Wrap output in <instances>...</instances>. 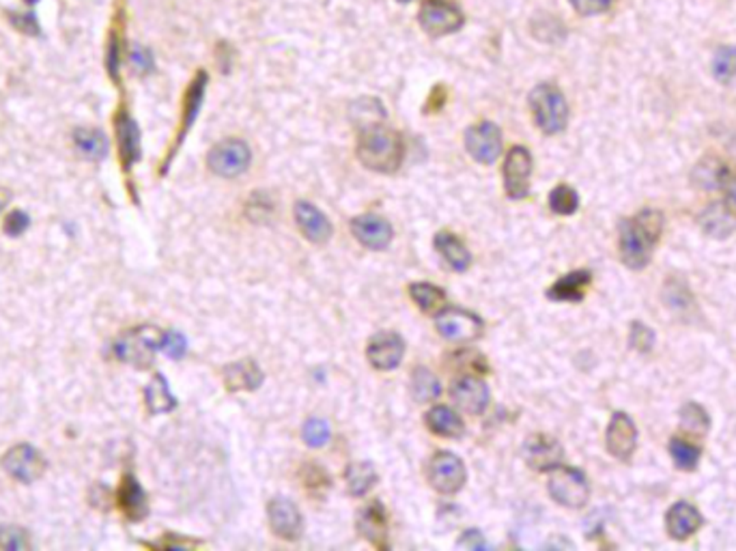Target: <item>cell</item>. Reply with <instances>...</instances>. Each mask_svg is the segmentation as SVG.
I'll return each instance as SVG.
<instances>
[{
	"label": "cell",
	"mask_w": 736,
	"mask_h": 551,
	"mask_svg": "<svg viewBox=\"0 0 736 551\" xmlns=\"http://www.w3.org/2000/svg\"><path fill=\"white\" fill-rule=\"evenodd\" d=\"M629 342H631L633 350L638 351H650L655 345V334L648 325H644L642 322L631 323V332H629Z\"/></svg>",
	"instance_id": "obj_42"
},
{
	"label": "cell",
	"mask_w": 736,
	"mask_h": 551,
	"mask_svg": "<svg viewBox=\"0 0 736 551\" xmlns=\"http://www.w3.org/2000/svg\"><path fill=\"white\" fill-rule=\"evenodd\" d=\"M119 506L123 513H126L127 519H132V521L144 519L149 513L147 496H144L143 487L138 485V481L132 474L123 476L121 489H119Z\"/></svg>",
	"instance_id": "obj_26"
},
{
	"label": "cell",
	"mask_w": 736,
	"mask_h": 551,
	"mask_svg": "<svg viewBox=\"0 0 736 551\" xmlns=\"http://www.w3.org/2000/svg\"><path fill=\"white\" fill-rule=\"evenodd\" d=\"M409 295L415 302V306L424 313H437L446 302V294L443 289L429 283H415L409 286Z\"/></svg>",
	"instance_id": "obj_33"
},
{
	"label": "cell",
	"mask_w": 736,
	"mask_h": 551,
	"mask_svg": "<svg viewBox=\"0 0 736 551\" xmlns=\"http://www.w3.org/2000/svg\"><path fill=\"white\" fill-rule=\"evenodd\" d=\"M681 429L691 435H706L711 429L709 412L698 403H687L681 409Z\"/></svg>",
	"instance_id": "obj_38"
},
{
	"label": "cell",
	"mask_w": 736,
	"mask_h": 551,
	"mask_svg": "<svg viewBox=\"0 0 736 551\" xmlns=\"http://www.w3.org/2000/svg\"><path fill=\"white\" fill-rule=\"evenodd\" d=\"M666 297V304L670 308H674L676 313H687L691 306H694V297H691L689 286L681 283V280H672L667 283V291L663 294Z\"/></svg>",
	"instance_id": "obj_40"
},
{
	"label": "cell",
	"mask_w": 736,
	"mask_h": 551,
	"mask_svg": "<svg viewBox=\"0 0 736 551\" xmlns=\"http://www.w3.org/2000/svg\"><path fill=\"white\" fill-rule=\"evenodd\" d=\"M28 224H31V220H28L24 211H11L7 220H5V233L11 235V238H18L28 229Z\"/></svg>",
	"instance_id": "obj_46"
},
{
	"label": "cell",
	"mask_w": 736,
	"mask_h": 551,
	"mask_svg": "<svg viewBox=\"0 0 736 551\" xmlns=\"http://www.w3.org/2000/svg\"><path fill=\"white\" fill-rule=\"evenodd\" d=\"M435 328L443 339L459 342V345L476 341L482 334V322L479 314L463 311V308H446V311L437 313Z\"/></svg>",
	"instance_id": "obj_6"
},
{
	"label": "cell",
	"mask_w": 736,
	"mask_h": 551,
	"mask_svg": "<svg viewBox=\"0 0 736 551\" xmlns=\"http://www.w3.org/2000/svg\"><path fill=\"white\" fill-rule=\"evenodd\" d=\"M26 3H28V5H35V3H37V0H26Z\"/></svg>",
	"instance_id": "obj_52"
},
{
	"label": "cell",
	"mask_w": 736,
	"mask_h": 551,
	"mask_svg": "<svg viewBox=\"0 0 736 551\" xmlns=\"http://www.w3.org/2000/svg\"><path fill=\"white\" fill-rule=\"evenodd\" d=\"M11 24L15 28H20L26 35H39V26L37 20L33 15H11Z\"/></svg>",
	"instance_id": "obj_49"
},
{
	"label": "cell",
	"mask_w": 736,
	"mask_h": 551,
	"mask_svg": "<svg viewBox=\"0 0 736 551\" xmlns=\"http://www.w3.org/2000/svg\"><path fill=\"white\" fill-rule=\"evenodd\" d=\"M267 519L272 532L284 541H295L302 537V513L291 500L274 498L267 504Z\"/></svg>",
	"instance_id": "obj_16"
},
{
	"label": "cell",
	"mask_w": 736,
	"mask_h": 551,
	"mask_svg": "<svg viewBox=\"0 0 736 551\" xmlns=\"http://www.w3.org/2000/svg\"><path fill=\"white\" fill-rule=\"evenodd\" d=\"M670 454H672L674 463H676V468L685 470V472H691L698 468V463L702 459L700 446H695V444L689 440H683V437H672Z\"/></svg>",
	"instance_id": "obj_36"
},
{
	"label": "cell",
	"mask_w": 736,
	"mask_h": 551,
	"mask_svg": "<svg viewBox=\"0 0 736 551\" xmlns=\"http://www.w3.org/2000/svg\"><path fill=\"white\" fill-rule=\"evenodd\" d=\"M532 155L526 147H513L504 162V188L510 199L519 201L530 194Z\"/></svg>",
	"instance_id": "obj_11"
},
{
	"label": "cell",
	"mask_w": 736,
	"mask_h": 551,
	"mask_svg": "<svg viewBox=\"0 0 736 551\" xmlns=\"http://www.w3.org/2000/svg\"><path fill=\"white\" fill-rule=\"evenodd\" d=\"M435 248L454 272H465V269L471 266L470 250L465 248V244L457 238V235L440 233L435 238Z\"/></svg>",
	"instance_id": "obj_28"
},
{
	"label": "cell",
	"mask_w": 736,
	"mask_h": 551,
	"mask_svg": "<svg viewBox=\"0 0 736 551\" xmlns=\"http://www.w3.org/2000/svg\"><path fill=\"white\" fill-rule=\"evenodd\" d=\"M663 227H666V218L659 210L646 207L633 218L620 222L618 229V250H620L622 263L629 269H644L650 263L655 255L657 244H659Z\"/></svg>",
	"instance_id": "obj_1"
},
{
	"label": "cell",
	"mask_w": 736,
	"mask_h": 551,
	"mask_svg": "<svg viewBox=\"0 0 736 551\" xmlns=\"http://www.w3.org/2000/svg\"><path fill=\"white\" fill-rule=\"evenodd\" d=\"M129 59H132L134 70H136L138 74H149V71L154 70V56H151L149 50L136 46L132 50V56H129Z\"/></svg>",
	"instance_id": "obj_47"
},
{
	"label": "cell",
	"mask_w": 736,
	"mask_h": 551,
	"mask_svg": "<svg viewBox=\"0 0 736 551\" xmlns=\"http://www.w3.org/2000/svg\"><path fill=\"white\" fill-rule=\"evenodd\" d=\"M160 350L164 351L166 356L179 360L185 356L188 342H185L183 334H179V332H166V334H162V339H160Z\"/></svg>",
	"instance_id": "obj_44"
},
{
	"label": "cell",
	"mask_w": 736,
	"mask_h": 551,
	"mask_svg": "<svg viewBox=\"0 0 736 551\" xmlns=\"http://www.w3.org/2000/svg\"><path fill=\"white\" fill-rule=\"evenodd\" d=\"M345 481L351 496L359 498L364 496V493H368V489L377 482V474H375L373 465L370 463H351L345 472Z\"/></svg>",
	"instance_id": "obj_34"
},
{
	"label": "cell",
	"mask_w": 736,
	"mask_h": 551,
	"mask_svg": "<svg viewBox=\"0 0 736 551\" xmlns=\"http://www.w3.org/2000/svg\"><path fill=\"white\" fill-rule=\"evenodd\" d=\"M704 524V517L689 502H676L666 515V530L674 541H687Z\"/></svg>",
	"instance_id": "obj_19"
},
{
	"label": "cell",
	"mask_w": 736,
	"mask_h": 551,
	"mask_svg": "<svg viewBox=\"0 0 736 551\" xmlns=\"http://www.w3.org/2000/svg\"><path fill=\"white\" fill-rule=\"evenodd\" d=\"M562 446L554 437L547 435H534L526 442L524 446V459L532 470L536 472H552L562 465Z\"/></svg>",
	"instance_id": "obj_18"
},
{
	"label": "cell",
	"mask_w": 736,
	"mask_h": 551,
	"mask_svg": "<svg viewBox=\"0 0 736 551\" xmlns=\"http://www.w3.org/2000/svg\"><path fill=\"white\" fill-rule=\"evenodd\" d=\"M726 173L728 166L723 162H719L717 157H706L694 168V183L702 190H717Z\"/></svg>",
	"instance_id": "obj_32"
},
{
	"label": "cell",
	"mask_w": 736,
	"mask_h": 551,
	"mask_svg": "<svg viewBox=\"0 0 736 551\" xmlns=\"http://www.w3.org/2000/svg\"><path fill=\"white\" fill-rule=\"evenodd\" d=\"M442 386L440 379L431 373L429 369H415L412 375V395L418 403L435 401L440 397Z\"/></svg>",
	"instance_id": "obj_35"
},
{
	"label": "cell",
	"mask_w": 736,
	"mask_h": 551,
	"mask_svg": "<svg viewBox=\"0 0 736 551\" xmlns=\"http://www.w3.org/2000/svg\"><path fill=\"white\" fill-rule=\"evenodd\" d=\"M549 207H552V211L560 213V216H571L580 207V196H577L571 185H555L552 194H549Z\"/></svg>",
	"instance_id": "obj_39"
},
{
	"label": "cell",
	"mask_w": 736,
	"mask_h": 551,
	"mask_svg": "<svg viewBox=\"0 0 736 551\" xmlns=\"http://www.w3.org/2000/svg\"><path fill=\"white\" fill-rule=\"evenodd\" d=\"M465 149L480 164H493L502 155V132L496 123L482 121L465 132Z\"/></svg>",
	"instance_id": "obj_9"
},
{
	"label": "cell",
	"mask_w": 736,
	"mask_h": 551,
	"mask_svg": "<svg viewBox=\"0 0 736 551\" xmlns=\"http://www.w3.org/2000/svg\"><path fill=\"white\" fill-rule=\"evenodd\" d=\"M590 280H592V274L588 269H577V272H571L555 280L552 289L547 291V297L555 302H580L586 295Z\"/></svg>",
	"instance_id": "obj_25"
},
{
	"label": "cell",
	"mask_w": 736,
	"mask_h": 551,
	"mask_svg": "<svg viewBox=\"0 0 736 551\" xmlns=\"http://www.w3.org/2000/svg\"><path fill=\"white\" fill-rule=\"evenodd\" d=\"M459 547H468V549H485L487 543L482 538V534L479 530H470L463 534V538L459 541Z\"/></svg>",
	"instance_id": "obj_50"
},
{
	"label": "cell",
	"mask_w": 736,
	"mask_h": 551,
	"mask_svg": "<svg viewBox=\"0 0 736 551\" xmlns=\"http://www.w3.org/2000/svg\"><path fill=\"white\" fill-rule=\"evenodd\" d=\"M426 478H429L431 487L435 489V491L452 496V493L461 491V487L465 485L468 472H465L463 461H461L457 454L437 453L433 454V459L429 461Z\"/></svg>",
	"instance_id": "obj_7"
},
{
	"label": "cell",
	"mask_w": 736,
	"mask_h": 551,
	"mask_svg": "<svg viewBox=\"0 0 736 551\" xmlns=\"http://www.w3.org/2000/svg\"><path fill=\"white\" fill-rule=\"evenodd\" d=\"M420 24L429 35H451L463 26V14L448 0H426L420 9Z\"/></svg>",
	"instance_id": "obj_10"
},
{
	"label": "cell",
	"mask_w": 736,
	"mask_h": 551,
	"mask_svg": "<svg viewBox=\"0 0 736 551\" xmlns=\"http://www.w3.org/2000/svg\"><path fill=\"white\" fill-rule=\"evenodd\" d=\"M3 468L7 470L9 476L18 478L22 482H33L46 472V459L42 457V453L37 448L28 446V444H20V446L11 448L5 454Z\"/></svg>",
	"instance_id": "obj_13"
},
{
	"label": "cell",
	"mask_w": 736,
	"mask_h": 551,
	"mask_svg": "<svg viewBox=\"0 0 736 551\" xmlns=\"http://www.w3.org/2000/svg\"><path fill=\"white\" fill-rule=\"evenodd\" d=\"M700 224L706 235L715 239H726L734 233L736 216L734 210L728 202H711L704 211L700 213Z\"/></svg>",
	"instance_id": "obj_23"
},
{
	"label": "cell",
	"mask_w": 736,
	"mask_h": 551,
	"mask_svg": "<svg viewBox=\"0 0 736 551\" xmlns=\"http://www.w3.org/2000/svg\"><path fill=\"white\" fill-rule=\"evenodd\" d=\"M358 532L375 547H384L387 537V517L381 502H370L358 513Z\"/></svg>",
	"instance_id": "obj_22"
},
{
	"label": "cell",
	"mask_w": 736,
	"mask_h": 551,
	"mask_svg": "<svg viewBox=\"0 0 736 551\" xmlns=\"http://www.w3.org/2000/svg\"><path fill=\"white\" fill-rule=\"evenodd\" d=\"M605 446L608 453L618 461H629L638 448V426L631 416L625 412H616L611 416L608 431H605Z\"/></svg>",
	"instance_id": "obj_12"
},
{
	"label": "cell",
	"mask_w": 736,
	"mask_h": 551,
	"mask_svg": "<svg viewBox=\"0 0 736 551\" xmlns=\"http://www.w3.org/2000/svg\"><path fill=\"white\" fill-rule=\"evenodd\" d=\"M573 5V9L582 15H597L605 14L610 9L611 0H569Z\"/></svg>",
	"instance_id": "obj_45"
},
{
	"label": "cell",
	"mask_w": 736,
	"mask_h": 551,
	"mask_svg": "<svg viewBox=\"0 0 736 551\" xmlns=\"http://www.w3.org/2000/svg\"><path fill=\"white\" fill-rule=\"evenodd\" d=\"M160 339L162 336L151 328L134 330L116 342L115 353H116V358L123 360V362L134 364V367H138V369H144L154 362V351H155V347L160 345Z\"/></svg>",
	"instance_id": "obj_8"
},
{
	"label": "cell",
	"mask_w": 736,
	"mask_h": 551,
	"mask_svg": "<svg viewBox=\"0 0 736 551\" xmlns=\"http://www.w3.org/2000/svg\"><path fill=\"white\" fill-rule=\"evenodd\" d=\"M717 190H722L723 199H726L728 205L732 207V210H736V173H732L728 168V173L723 175L722 183H719Z\"/></svg>",
	"instance_id": "obj_48"
},
{
	"label": "cell",
	"mask_w": 736,
	"mask_h": 551,
	"mask_svg": "<svg viewBox=\"0 0 736 551\" xmlns=\"http://www.w3.org/2000/svg\"><path fill=\"white\" fill-rule=\"evenodd\" d=\"M9 202V192L5 188H0V211H3V207Z\"/></svg>",
	"instance_id": "obj_51"
},
{
	"label": "cell",
	"mask_w": 736,
	"mask_h": 551,
	"mask_svg": "<svg viewBox=\"0 0 736 551\" xmlns=\"http://www.w3.org/2000/svg\"><path fill=\"white\" fill-rule=\"evenodd\" d=\"M405 356V342L395 332H381L370 339L367 358L377 370H395Z\"/></svg>",
	"instance_id": "obj_14"
},
{
	"label": "cell",
	"mask_w": 736,
	"mask_h": 551,
	"mask_svg": "<svg viewBox=\"0 0 736 551\" xmlns=\"http://www.w3.org/2000/svg\"><path fill=\"white\" fill-rule=\"evenodd\" d=\"M452 401L465 414L480 416L489 405V386L479 377H459L451 388Z\"/></svg>",
	"instance_id": "obj_17"
},
{
	"label": "cell",
	"mask_w": 736,
	"mask_h": 551,
	"mask_svg": "<svg viewBox=\"0 0 736 551\" xmlns=\"http://www.w3.org/2000/svg\"><path fill=\"white\" fill-rule=\"evenodd\" d=\"M403 155H405V145H403L401 134L395 129L379 126V123L359 129L358 160L368 171L395 173L403 164Z\"/></svg>",
	"instance_id": "obj_2"
},
{
	"label": "cell",
	"mask_w": 736,
	"mask_h": 551,
	"mask_svg": "<svg viewBox=\"0 0 736 551\" xmlns=\"http://www.w3.org/2000/svg\"><path fill=\"white\" fill-rule=\"evenodd\" d=\"M74 143L76 149L80 151L84 157L89 160H104L106 154H108V138H106L104 132L93 127H80L74 132Z\"/></svg>",
	"instance_id": "obj_30"
},
{
	"label": "cell",
	"mask_w": 736,
	"mask_h": 551,
	"mask_svg": "<svg viewBox=\"0 0 736 551\" xmlns=\"http://www.w3.org/2000/svg\"><path fill=\"white\" fill-rule=\"evenodd\" d=\"M530 110L536 127L545 134H560L569 123V104L555 84H538L530 93Z\"/></svg>",
	"instance_id": "obj_3"
},
{
	"label": "cell",
	"mask_w": 736,
	"mask_h": 551,
	"mask_svg": "<svg viewBox=\"0 0 736 551\" xmlns=\"http://www.w3.org/2000/svg\"><path fill=\"white\" fill-rule=\"evenodd\" d=\"M0 547L9 549V551H20V549L31 547V541H28L24 530L7 526V528H0Z\"/></svg>",
	"instance_id": "obj_43"
},
{
	"label": "cell",
	"mask_w": 736,
	"mask_h": 551,
	"mask_svg": "<svg viewBox=\"0 0 736 551\" xmlns=\"http://www.w3.org/2000/svg\"><path fill=\"white\" fill-rule=\"evenodd\" d=\"M401 3H409V0H401Z\"/></svg>",
	"instance_id": "obj_53"
},
{
	"label": "cell",
	"mask_w": 736,
	"mask_h": 551,
	"mask_svg": "<svg viewBox=\"0 0 736 551\" xmlns=\"http://www.w3.org/2000/svg\"><path fill=\"white\" fill-rule=\"evenodd\" d=\"M224 384L230 392L241 390H256L263 384V373L252 360H241V362L230 364L224 369Z\"/></svg>",
	"instance_id": "obj_27"
},
{
	"label": "cell",
	"mask_w": 736,
	"mask_h": 551,
	"mask_svg": "<svg viewBox=\"0 0 736 551\" xmlns=\"http://www.w3.org/2000/svg\"><path fill=\"white\" fill-rule=\"evenodd\" d=\"M116 143H119L121 164L129 171L140 160V132L136 121L126 110L116 115Z\"/></svg>",
	"instance_id": "obj_21"
},
{
	"label": "cell",
	"mask_w": 736,
	"mask_h": 551,
	"mask_svg": "<svg viewBox=\"0 0 736 551\" xmlns=\"http://www.w3.org/2000/svg\"><path fill=\"white\" fill-rule=\"evenodd\" d=\"M547 489L549 496L560 506H566V509H582L590 498L586 474L575 468H569V465H558V468L552 470Z\"/></svg>",
	"instance_id": "obj_4"
},
{
	"label": "cell",
	"mask_w": 736,
	"mask_h": 551,
	"mask_svg": "<svg viewBox=\"0 0 736 551\" xmlns=\"http://www.w3.org/2000/svg\"><path fill=\"white\" fill-rule=\"evenodd\" d=\"M302 437L308 446L312 448H321L330 442V426L321 418H311L304 425V431H302Z\"/></svg>",
	"instance_id": "obj_41"
},
{
	"label": "cell",
	"mask_w": 736,
	"mask_h": 551,
	"mask_svg": "<svg viewBox=\"0 0 736 551\" xmlns=\"http://www.w3.org/2000/svg\"><path fill=\"white\" fill-rule=\"evenodd\" d=\"M713 74L715 80L732 87L736 82V48L722 46L713 56Z\"/></svg>",
	"instance_id": "obj_37"
},
{
	"label": "cell",
	"mask_w": 736,
	"mask_h": 551,
	"mask_svg": "<svg viewBox=\"0 0 736 551\" xmlns=\"http://www.w3.org/2000/svg\"><path fill=\"white\" fill-rule=\"evenodd\" d=\"M207 166L218 177H239L241 173L248 171L250 166V147L239 138H228L218 143L216 147L210 151L207 157Z\"/></svg>",
	"instance_id": "obj_5"
},
{
	"label": "cell",
	"mask_w": 736,
	"mask_h": 551,
	"mask_svg": "<svg viewBox=\"0 0 736 551\" xmlns=\"http://www.w3.org/2000/svg\"><path fill=\"white\" fill-rule=\"evenodd\" d=\"M144 401H147V407L151 414H166L171 409H175V397H172L171 388H168L164 375H155L154 381L147 386L144 390Z\"/></svg>",
	"instance_id": "obj_31"
},
{
	"label": "cell",
	"mask_w": 736,
	"mask_h": 551,
	"mask_svg": "<svg viewBox=\"0 0 736 551\" xmlns=\"http://www.w3.org/2000/svg\"><path fill=\"white\" fill-rule=\"evenodd\" d=\"M295 222L300 227L302 233H304L306 239L314 241V244H323L331 238V224L328 218H325L323 211H319L317 207L311 205V202L302 201L295 205Z\"/></svg>",
	"instance_id": "obj_20"
},
{
	"label": "cell",
	"mask_w": 736,
	"mask_h": 551,
	"mask_svg": "<svg viewBox=\"0 0 736 551\" xmlns=\"http://www.w3.org/2000/svg\"><path fill=\"white\" fill-rule=\"evenodd\" d=\"M424 423L433 433H437V435H442V437H461L465 429L461 416L454 412V409L446 407V405H437V407H433L431 412L426 414Z\"/></svg>",
	"instance_id": "obj_29"
},
{
	"label": "cell",
	"mask_w": 736,
	"mask_h": 551,
	"mask_svg": "<svg viewBox=\"0 0 736 551\" xmlns=\"http://www.w3.org/2000/svg\"><path fill=\"white\" fill-rule=\"evenodd\" d=\"M351 233L368 250H384L390 246L392 238H395V230H392L390 222L375 216V213H364V216L353 218Z\"/></svg>",
	"instance_id": "obj_15"
},
{
	"label": "cell",
	"mask_w": 736,
	"mask_h": 551,
	"mask_svg": "<svg viewBox=\"0 0 736 551\" xmlns=\"http://www.w3.org/2000/svg\"><path fill=\"white\" fill-rule=\"evenodd\" d=\"M205 84H207V76H205V74H199V76L194 78V82L190 84L188 93H185V106H183V126H182V132H179L175 147H172L171 155H168L166 164H164V168H162V171H166L168 164H171V160H172V157H175V151H177L179 147H182L183 136H185V134L190 132V127H192V123H194V119H196V115H199V110H200V101H203V95H205Z\"/></svg>",
	"instance_id": "obj_24"
}]
</instances>
